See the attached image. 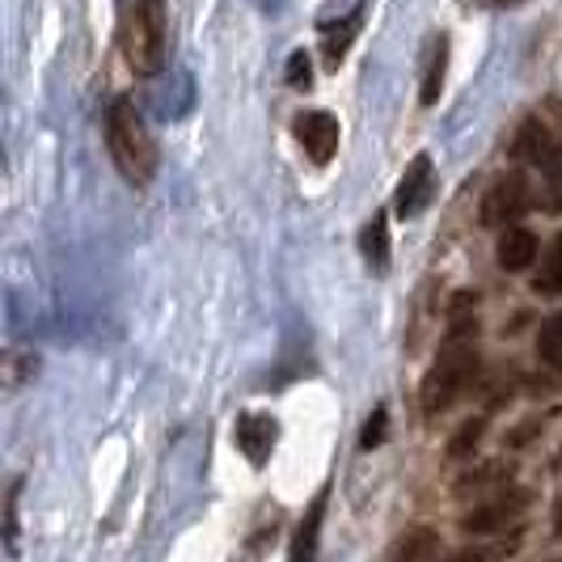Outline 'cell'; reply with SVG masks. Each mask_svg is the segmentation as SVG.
Returning a JSON list of instances; mask_svg holds the SVG:
<instances>
[{
  "label": "cell",
  "instance_id": "obj_1",
  "mask_svg": "<svg viewBox=\"0 0 562 562\" xmlns=\"http://www.w3.org/2000/svg\"><path fill=\"white\" fill-rule=\"evenodd\" d=\"M474 335H479V322H457L452 326L449 342L440 347L431 372L423 376V411L427 415L449 411L452 402L465 394V385L479 381V342H474Z\"/></svg>",
  "mask_w": 562,
  "mask_h": 562
},
{
  "label": "cell",
  "instance_id": "obj_2",
  "mask_svg": "<svg viewBox=\"0 0 562 562\" xmlns=\"http://www.w3.org/2000/svg\"><path fill=\"white\" fill-rule=\"evenodd\" d=\"M106 144H111V157L119 173L132 182V187H148L157 178V140L148 132V123L140 119V111L119 98L111 111H106Z\"/></svg>",
  "mask_w": 562,
  "mask_h": 562
},
{
  "label": "cell",
  "instance_id": "obj_3",
  "mask_svg": "<svg viewBox=\"0 0 562 562\" xmlns=\"http://www.w3.org/2000/svg\"><path fill=\"white\" fill-rule=\"evenodd\" d=\"M123 56L127 64L153 77L166 64V43H169V22H166V0H127L123 9Z\"/></svg>",
  "mask_w": 562,
  "mask_h": 562
},
{
  "label": "cell",
  "instance_id": "obj_4",
  "mask_svg": "<svg viewBox=\"0 0 562 562\" xmlns=\"http://www.w3.org/2000/svg\"><path fill=\"white\" fill-rule=\"evenodd\" d=\"M529 207H533V191H529L525 173L512 169V173H504V178L482 195L479 216H482V225H491V228H512V221H520Z\"/></svg>",
  "mask_w": 562,
  "mask_h": 562
},
{
  "label": "cell",
  "instance_id": "obj_5",
  "mask_svg": "<svg viewBox=\"0 0 562 562\" xmlns=\"http://www.w3.org/2000/svg\"><path fill=\"white\" fill-rule=\"evenodd\" d=\"M525 507H529V491L504 486L495 499H486V504H479L474 512L461 516V533H474V537L504 533L507 525H516V520L525 516Z\"/></svg>",
  "mask_w": 562,
  "mask_h": 562
},
{
  "label": "cell",
  "instance_id": "obj_6",
  "mask_svg": "<svg viewBox=\"0 0 562 562\" xmlns=\"http://www.w3.org/2000/svg\"><path fill=\"white\" fill-rule=\"evenodd\" d=\"M296 140L305 144L313 166H326L338 148V119L326 111H305L296 114Z\"/></svg>",
  "mask_w": 562,
  "mask_h": 562
},
{
  "label": "cell",
  "instance_id": "obj_7",
  "mask_svg": "<svg viewBox=\"0 0 562 562\" xmlns=\"http://www.w3.org/2000/svg\"><path fill=\"white\" fill-rule=\"evenodd\" d=\"M276 436H280V423L271 415H241L233 427V440L250 457V465H267V457L276 449Z\"/></svg>",
  "mask_w": 562,
  "mask_h": 562
},
{
  "label": "cell",
  "instance_id": "obj_8",
  "mask_svg": "<svg viewBox=\"0 0 562 562\" xmlns=\"http://www.w3.org/2000/svg\"><path fill=\"white\" fill-rule=\"evenodd\" d=\"M427 199H431V157L419 153L411 166H406V178H402V187H397V216L406 221V216H419L423 207H427Z\"/></svg>",
  "mask_w": 562,
  "mask_h": 562
},
{
  "label": "cell",
  "instance_id": "obj_9",
  "mask_svg": "<svg viewBox=\"0 0 562 562\" xmlns=\"http://www.w3.org/2000/svg\"><path fill=\"white\" fill-rule=\"evenodd\" d=\"M495 258H499V267H504L507 276H520V271H529L537 262V237L520 225L504 228L499 246H495Z\"/></svg>",
  "mask_w": 562,
  "mask_h": 562
},
{
  "label": "cell",
  "instance_id": "obj_10",
  "mask_svg": "<svg viewBox=\"0 0 562 562\" xmlns=\"http://www.w3.org/2000/svg\"><path fill=\"white\" fill-rule=\"evenodd\" d=\"M322 520H326V491H317L305 520L296 525V537L288 546V562H313L317 559V541H322Z\"/></svg>",
  "mask_w": 562,
  "mask_h": 562
},
{
  "label": "cell",
  "instance_id": "obj_11",
  "mask_svg": "<svg viewBox=\"0 0 562 562\" xmlns=\"http://www.w3.org/2000/svg\"><path fill=\"white\" fill-rule=\"evenodd\" d=\"M550 153H554L550 127H546L541 119H525V127H520L516 140H512V157H516V161H537V166H546Z\"/></svg>",
  "mask_w": 562,
  "mask_h": 562
},
{
  "label": "cell",
  "instance_id": "obj_12",
  "mask_svg": "<svg viewBox=\"0 0 562 562\" xmlns=\"http://www.w3.org/2000/svg\"><path fill=\"white\" fill-rule=\"evenodd\" d=\"M360 26H364V4H360L356 13H347L342 22H330V26L322 30V56H326V64H330V68H338V59L347 56V47L356 43Z\"/></svg>",
  "mask_w": 562,
  "mask_h": 562
},
{
  "label": "cell",
  "instance_id": "obj_13",
  "mask_svg": "<svg viewBox=\"0 0 562 562\" xmlns=\"http://www.w3.org/2000/svg\"><path fill=\"white\" fill-rule=\"evenodd\" d=\"M436 546H440V537L431 533V529H411V533H402L390 546L385 562H427L436 554Z\"/></svg>",
  "mask_w": 562,
  "mask_h": 562
},
{
  "label": "cell",
  "instance_id": "obj_14",
  "mask_svg": "<svg viewBox=\"0 0 562 562\" xmlns=\"http://www.w3.org/2000/svg\"><path fill=\"white\" fill-rule=\"evenodd\" d=\"M537 296H562V233L550 241V250L541 254V271L533 276Z\"/></svg>",
  "mask_w": 562,
  "mask_h": 562
},
{
  "label": "cell",
  "instance_id": "obj_15",
  "mask_svg": "<svg viewBox=\"0 0 562 562\" xmlns=\"http://www.w3.org/2000/svg\"><path fill=\"white\" fill-rule=\"evenodd\" d=\"M360 250H364L368 267L372 271H385L390 267V233H385V216H372L360 233Z\"/></svg>",
  "mask_w": 562,
  "mask_h": 562
},
{
  "label": "cell",
  "instance_id": "obj_16",
  "mask_svg": "<svg viewBox=\"0 0 562 562\" xmlns=\"http://www.w3.org/2000/svg\"><path fill=\"white\" fill-rule=\"evenodd\" d=\"M445 64H449V43L436 38L431 43V56H427V77H423V106H436L440 102V89H445Z\"/></svg>",
  "mask_w": 562,
  "mask_h": 562
},
{
  "label": "cell",
  "instance_id": "obj_17",
  "mask_svg": "<svg viewBox=\"0 0 562 562\" xmlns=\"http://www.w3.org/2000/svg\"><path fill=\"white\" fill-rule=\"evenodd\" d=\"M486 486H512V465H504V461H491V465H482L479 474H474V470H470V474H461V479H457V495L486 491Z\"/></svg>",
  "mask_w": 562,
  "mask_h": 562
},
{
  "label": "cell",
  "instance_id": "obj_18",
  "mask_svg": "<svg viewBox=\"0 0 562 562\" xmlns=\"http://www.w3.org/2000/svg\"><path fill=\"white\" fill-rule=\"evenodd\" d=\"M537 356L546 364H562V313L541 322V330H537Z\"/></svg>",
  "mask_w": 562,
  "mask_h": 562
},
{
  "label": "cell",
  "instance_id": "obj_19",
  "mask_svg": "<svg viewBox=\"0 0 562 562\" xmlns=\"http://www.w3.org/2000/svg\"><path fill=\"white\" fill-rule=\"evenodd\" d=\"M482 431H486V419H482V415H474V419L461 423V427L452 431V440H449V457H470V452L479 449Z\"/></svg>",
  "mask_w": 562,
  "mask_h": 562
},
{
  "label": "cell",
  "instance_id": "obj_20",
  "mask_svg": "<svg viewBox=\"0 0 562 562\" xmlns=\"http://www.w3.org/2000/svg\"><path fill=\"white\" fill-rule=\"evenodd\" d=\"M18 495H22V479L9 482V499H4V546L18 550Z\"/></svg>",
  "mask_w": 562,
  "mask_h": 562
},
{
  "label": "cell",
  "instance_id": "obj_21",
  "mask_svg": "<svg viewBox=\"0 0 562 562\" xmlns=\"http://www.w3.org/2000/svg\"><path fill=\"white\" fill-rule=\"evenodd\" d=\"M385 427H390V411H385V406H376V411H372V419L364 423V436H360V449H376V445L385 440Z\"/></svg>",
  "mask_w": 562,
  "mask_h": 562
},
{
  "label": "cell",
  "instance_id": "obj_22",
  "mask_svg": "<svg viewBox=\"0 0 562 562\" xmlns=\"http://www.w3.org/2000/svg\"><path fill=\"white\" fill-rule=\"evenodd\" d=\"M310 64H313V59L305 56V52H296V56L288 59V85H292V89H310V85H313Z\"/></svg>",
  "mask_w": 562,
  "mask_h": 562
},
{
  "label": "cell",
  "instance_id": "obj_23",
  "mask_svg": "<svg viewBox=\"0 0 562 562\" xmlns=\"http://www.w3.org/2000/svg\"><path fill=\"white\" fill-rule=\"evenodd\" d=\"M541 207H546V212H554V216L562 212V173L559 178H550V191H546V203H541Z\"/></svg>",
  "mask_w": 562,
  "mask_h": 562
},
{
  "label": "cell",
  "instance_id": "obj_24",
  "mask_svg": "<svg viewBox=\"0 0 562 562\" xmlns=\"http://www.w3.org/2000/svg\"><path fill=\"white\" fill-rule=\"evenodd\" d=\"M445 562H491V559H486L482 550H457V554H452V559H445Z\"/></svg>",
  "mask_w": 562,
  "mask_h": 562
},
{
  "label": "cell",
  "instance_id": "obj_25",
  "mask_svg": "<svg viewBox=\"0 0 562 562\" xmlns=\"http://www.w3.org/2000/svg\"><path fill=\"white\" fill-rule=\"evenodd\" d=\"M470 4H479V9H516L525 0H470Z\"/></svg>",
  "mask_w": 562,
  "mask_h": 562
},
{
  "label": "cell",
  "instance_id": "obj_26",
  "mask_svg": "<svg viewBox=\"0 0 562 562\" xmlns=\"http://www.w3.org/2000/svg\"><path fill=\"white\" fill-rule=\"evenodd\" d=\"M554 529L562 533V504H559V512H554Z\"/></svg>",
  "mask_w": 562,
  "mask_h": 562
}]
</instances>
